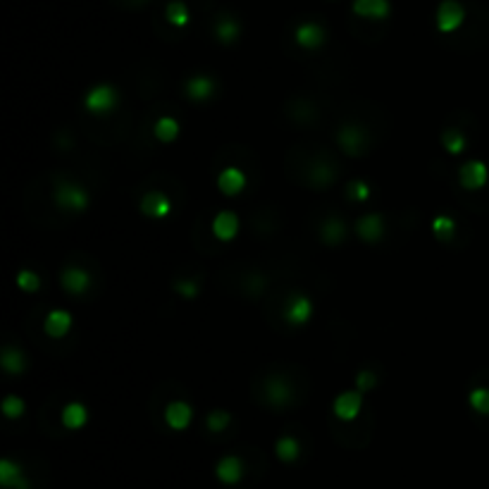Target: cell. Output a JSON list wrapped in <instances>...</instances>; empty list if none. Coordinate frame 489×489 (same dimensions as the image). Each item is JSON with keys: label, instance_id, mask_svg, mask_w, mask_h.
Here are the masks:
<instances>
[{"label": "cell", "instance_id": "13", "mask_svg": "<svg viewBox=\"0 0 489 489\" xmlns=\"http://www.w3.org/2000/svg\"><path fill=\"white\" fill-rule=\"evenodd\" d=\"M43 330L53 339H62L72 330V315L67 310H50L46 315V322H43Z\"/></svg>", "mask_w": 489, "mask_h": 489}, {"label": "cell", "instance_id": "15", "mask_svg": "<svg viewBox=\"0 0 489 489\" xmlns=\"http://www.w3.org/2000/svg\"><path fill=\"white\" fill-rule=\"evenodd\" d=\"M215 475H217V480L224 482V485H236L243 475L241 459H236V456H224V459H220V463L215 466Z\"/></svg>", "mask_w": 489, "mask_h": 489}, {"label": "cell", "instance_id": "4", "mask_svg": "<svg viewBox=\"0 0 489 489\" xmlns=\"http://www.w3.org/2000/svg\"><path fill=\"white\" fill-rule=\"evenodd\" d=\"M313 315V303L308 296H303V294H294V296L289 298V303H286L284 308V320L291 325V327H303L306 322L310 320Z\"/></svg>", "mask_w": 489, "mask_h": 489}, {"label": "cell", "instance_id": "1", "mask_svg": "<svg viewBox=\"0 0 489 489\" xmlns=\"http://www.w3.org/2000/svg\"><path fill=\"white\" fill-rule=\"evenodd\" d=\"M53 198H55V203L67 212H84L89 208V193H86L84 186L74 184V181H67V179L58 181V186H55V191H53Z\"/></svg>", "mask_w": 489, "mask_h": 489}, {"label": "cell", "instance_id": "19", "mask_svg": "<svg viewBox=\"0 0 489 489\" xmlns=\"http://www.w3.org/2000/svg\"><path fill=\"white\" fill-rule=\"evenodd\" d=\"M212 93H215V81L205 74H196L186 81V96L191 100H208Z\"/></svg>", "mask_w": 489, "mask_h": 489}, {"label": "cell", "instance_id": "5", "mask_svg": "<svg viewBox=\"0 0 489 489\" xmlns=\"http://www.w3.org/2000/svg\"><path fill=\"white\" fill-rule=\"evenodd\" d=\"M361 409H363V392H358V390L339 394V397L334 399V406H332L334 416L339 420H346V423L358 418Z\"/></svg>", "mask_w": 489, "mask_h": 489}, {"label": "cell", "instance_id": "26", "mask_svg": "<svg viewBox=\"0 0 489 489\" xmlns=\"http://www.w3.org/2000/svg\"><path fill=\"white\" fill-rule=\"evenodd\" d=\"M442 143H444V148H447L451 155H459V153L466 150V136H463V131H459V129H447V131H444Z\"/></svg>", "mask_w": 489, "mask_h": 489}, {"label": "cell", "instance_id": "9", "mask_svg": "<svg viewBox=\"0 0 489 489\" xmlns=\"http://www.w3.org/2000/svg\"><path fill=\"white\" fill-rule=\"evenodd\" d=\"M212 234L220 241H231L239 234V217L231 210H220L212 220Z\"/></svg>", "mask_w": 489, "mask_h": 489}, {"label": "cell", "instance_id": "10", "mask_svg": "<svg viewBox=\"0 0 489 489\" xmlns=\"http://www.w3.org/2000/svg\"><path fill=\"white\" fill-rule=\"evenodd\" d=\"M193 411L186 401H172L165 406V423L172 430H186L191 425Z\"/></svg>", "mask_w": 489, "mask_h": 489}, {"label": "cell", "instance_id": "32", "mask_svg": "<svg viewBox=\"0 0 489 489\" xmlns=\"http://www.w3.org/2000/svg\"><path fill=\"white\" fill-rule=\"evenodd\" d=\"M346 196L351 200H356V203H363V200H368V196H370V186L366 184V181L356 179V181H351V184H349Z\"/></svg>", "mask_w": 489, "mask_h": 489}, {"label": "cell", "instance_id": "11", "mask_svg": "<svg viewBox=\"0 0 489 489\" xmlns=\"http://www.w3.org/2000/svg\"><path fill=\"white\" fill-rule=\"evenodd\" d=\"M217 189H220L224 196H239V193L246 189V174H243L239 167H227V170H222L220 177H217Z\"/></svg>", "mask_w": 489, "mask_h": 489}, {"label": "cell", "instance_id": "27", "mask_svg": "<svg viewBox=\"0 0 489 489\" xmlns=\"http://www.w3.org/2000/svg\"><path fill=\"white\" fill-rule=\"evenodd\" d=\"M432 231H435L437 239L447 241V239H451V236H454L456 222L451 220L449 215H440V217H435V220H432Z\"/></svg>", "mask_w": 489, "mask_h": 489}, {"label": "cell", "instance_id": "8", "mask_svg": "<svg viewBox=\"0 0 489 489\" xmlns=\"http://www.w3.org/2000/svg\"><path fill=\"white\" fill-rule=\"evenodd\" d=\"M60 282H62V289L67 294H72V296H79V294L89 291V286H91L89 272L81 267H65L60 274Z\"/></svg>", "mask_w": 489, "mask_h": 489}, {"label": "cell", "instance_id": "18", "mask_svg": "<svg viewBox=\"0 0 489 489\" xmlns=\"http://www.w3.org/2000/svg\"><path fill=\"white\" fill-rule=\"evenodd\" d=\"M86 423H89V411H86L84 404L72 401V404H67L65 409H62V425H65L67 430H79V428H84Z\"/></svg>", "mask_w": 489, "mask_h": 489}, {"label": "cell", "instance_id": "6", "mask_svg": "<svg viewBox=\"0 0 489 489\" xmlns=\"http://www.w3.org/2000/svg\"><path fill=\"white\" fill-rule=\"evenodd\" d=\"M487 177H489L487 165H485V162H480V160L466 162V165L461 167V172H459L461 186H463V189H468V191L482 189V186L487 184Z\"/></svg>", "mask_w": 489, "mask_h": 489}, {"label": "cell", "instance_id": "33", "mask_svg": "<svg viewBox=\"0 0 489 489\" xmlns=\"http://www.w3.org/2000/svg\"><path fill=\"white\" fill-rule=\"evenodd\" d=\"M3 413H5V416H8L10 420L20 418L22 413H24V401H22L20 397H15V394H10V397L3 401Z\"/></svg>", "mask_w": 489, "mask_h": 489}, {"label": "cell", "instance_id": "3", "mask_svg": "<svg viewBox=\"0 0 489 489\" xmlns=\"http://www.w3.org/2000/svg\"><path fill=\"white\" fill-rule=\"evenodd\" d=\"M463 17H466V10H463L461 3H456V0H444L440 5V10H437V29H440L442 34H451V31H456L463 24Z\"/></svg>", "mask_w": 489, "mask_h": 489}, {"label": "cell", "instance_id": "28", "mask_svg": "<svg viewBox=\"0 0 489 489\" xmlns=\"http://www.w3.org/2000/svg\"><path fill=\"white\" fill-rule=\"evenodd\" d=\"M344 236H346V229H344V224L339 222V220H334V217H332V220H327L325 222V227H322V239L327 241V243H332V246H337V243H339Z\"/></svg>", "mask_w": 489, "mask_h": 489}, {"label": "cell", "instance_id": "20", "mask_svg": "<svg viewBox=\"0 0 489 489\" xmlns=\"http://www.w3.org/2000/svg\"><path fill=\"white\" fill-rule=\"evenodd\" d=\"M325 41V31L315 22H306L296 29V43L303 48H318Z\"/></svg>", "mask_w": 489, "mask_h": 489}, {"label": "cell", "instance_id": "17", "mask_svg": "<svg viewBox=\"0 0 489 489\" xmlns=\"http://www.w3.org/2000/svg\"><path fill=\"white\" fill-rule=\"evenodd\" d=\"M354 12L368 20H382L390 15V0H356Z\"/></svg>", "mask_w": 489, "mask_h": 489}, {"label": "cell", "instance_id": "29", "mask_svg": "<svg viewBox=\"0 0 489 489\" xmlns=\"http://www.w3.org/2000/svg\"><path fill=\"white\" fill-rule=\"evenodd\" d=\"M215 34H217V39H220L222 43H231L236 36H239V24L231 20V17H224V20L217 22Z\"/></svg>", "mask_w": 489, "mask_h": 489}, {"label": "cell", "instance_id": "35", "mask_svg": "<svg viewBox=\"0 0 489 489\" xmlns=\"http://www.w3.org/2000/svg\"><path fill=\"white\" fill-rule=\"evenodd\" d=\"M375 385H378V378H375V373H370V370H361V373L356 375V390L358 392L373 390Z\"/></svg>", "mask_w": 489, "mask_h": 489}, {"label": "cell", "instance_id": "23", "mask_svg": "<svg viewBox=\"0 0 489 489\" xmlns=\"http://www.w3.org/2000/svg\"><path fill=\"white\" fill-rule=\"evenodd\" d=\"M267 394H270V404L284 406V404H289V399H291V387L286 385L284 380H272L267 385Z\"/></svg>", "mask_w": 489, "mask_h": 489}, {"label": "cell", "instance_id": "7", "mask_svg": "<svg viewBox=\"0 0 489 489\" xmlns=\"http://www.w3.org/2000/svg\"><path fill=\"white\" fill-rule=\"evenodd\" d=\"M141 212L146 217H153V220H162L172 212V203L162 191H148L141 198Z\"/></svg>", "mask_w": 489, "mask_h": 489}, {"label": "cell", "instance_id": "25", "mask_svg": "<svg viewBox=\"0 0 489 489\" xmlns=\"http://www.w3.org/2000/svg\"><path fill=\"white\" fill-rule=\"evenodd\" d=\"M274 451H277L279 461L291 463V461H296V459H298L301 447H298V442L294 440V437H282V440L277 442V447H274Z\"/></svg>", "mask_w": 489, "mask_h": 489}, {"label": "cell", "instance_id": "21", "mask_svg": "<svg viewBox=\"0 0 489 489\" xmlns=\"http://www.w3.org/2000/svg\"><path fill=\"white\" fill-rule=\"evenodd\" d=\"M153 134H155V139L162 141V143H170L177 139V134H179V122L174 120V117H160L158 122H155V129H153Z\"/></svg>", "mask_w": 489, "mask_h": 489}, {"label": "cell", "instance_id": "16", "mask_svg": "<svg viewBox=\"0 0 489 489\" xmlns=\"http://www.w3.org/2000/svg\"><path fill=\"white\" fill-rule=\"evenodd\" d=\"M0 485L5 489H29V482L24 478L22 468L12 461H0Z\"/></svg>", "mask_w": 489, "mask_h": 489}, {"label": "cell", "instance_id": "14", "mask_svg": "<svg viewBox=\"0 0 489 489\" xmlns=\"http://www.w3.org/2000/svg\"><path fill=\"white\" fill-rule=\"evenodd\" d=\"M337 139H339V146L346 150L349 155H361L363 148H366V131L358 127H351V124L339 129Z\"/></svg>", "mask_w": 489, "mask_h": 489}, {"label": "cell", "instance_id": "12", "mask_svg": "<svg viewBox=\"0 0 489 489\" xmlns=\"http://www.w3.org/2000/svg\"><path fill=\"white\" fill-rule=\"evenodd\" d=\"M356 231H358V236L363 241H380L382 234H385V220L378 215V212H370V215L361 217L358 222H356Z\"/></svg>", "mask_w": 489, "mask_h": 489}, {"label": "cell", "instance_id": "30", "mask_svg": "<svg viewBox=\"0 0 489 489\" xmlns=\"http://www.w3.org/2000/svg\"><path fill=\"white\" fill-rule=\"evenodd\" d=\"M468 401L478 413H482V416H489V390H487V387H478V390H473V392H470Z\"/></svg>", "mask_w": 489, "mask_h": 489}, {"label": "cell", "instance_id": "34", "mask_svg": "<svg viewBox=\"0 0 489 489\" xmlns=\"http://www.w3.org/2000/svg\"><path fill=\"white\" fill-rule=\"evenodd\" d=\"M205 425H208L210 432H222L224 428L229 425V413L224 411H212L208 420H205Z\"/></svg>", "mask_w": 489, "mask_h": 489}, {"label": "cell", "instance_id": "22", "mask_svg": "<svg viewBox=\"0 0 489 489\" xmlns=\"http://www.w3.org/2000/svg\"><path fill=\"white\" fill-rule=\"evenodd\" d=\"M0 366H3L5 373L10 375H20L24 368H27V361H24V354L17 349H5L3 356H0Z\"/></svg>", "mask_w": 489, "mask_h": 489}, {"label": "cell", "instance_id": "24", "mask_svg": "<svg viewBox=\"0 0 489 489\" xmlns=\"http://www.w3.org/2000/svg\"><path fill=\"white\" fill-rule=\"evenodd\" d=\"M165 17H167V22L174 24V27H186V24H189V10H186V5L181 3V0L167 3Z\"/></svg>", "mask_w": 489, "mask_h": 489}, {"label": "cell", "instance_id": "2", "mask_svg": "<svg viewBox=\"0 0 489 489\" xmlns=\"http://www.w3.org/2000/svg\"><path fill=\"white\" fill-rule=\"evenodd\" d=\"M117 105V91L108 84L93 86L84 98V108L93 115H110Z\"/></svg>", "mask_w": 489, "mask_h": 489}, {"label": "cell", "instance_id": "31", "mask_svg": "<svg viewBox=\"0 0 489 489\" xmlns=\"http://www.w3.org/2000/svg\"><path fill=\"white\" fill-rule=\"evenodd\" d=\"M17 286H20L22 291H39L41 286V277L36 272H31V270H22L20 274H17Z\"/></svg>", "mask_w": 489, "mask_h": 489}, {"label": "cell", "instance_id": "36", "mask_svg": "<svg viewBox=\"0 0 489 489\" xmlns=\"http://www.w3.org/2000/svg\"><path fill=\"white\" fill-rule=\"evenodd\" d=\"M174 291L181 294L184 298H193L198 294V284L193 279H179L177 284H174Z\"/></svg>", "mask_w": 489, "mask_h": 489}]
</instances>
